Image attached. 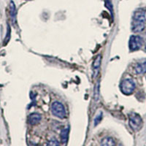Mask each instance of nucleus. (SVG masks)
<instances>
[{"label": "nucleus", "mask_w": 146, "mask_h": 146, "mask_svg": "<svg viewBox=\"0 0 146 146\" xmlns=\"http://www.w3.org/2000/svg\"><path fill=\"white\" fill-rule=\"evenodd\" d=\"M100 64H101V56H98L95 58L94 62V72H96V75L98 73Z\"/></svg>", "instance_id": "nucleus-10"}, {"label": "nucleus", "mask_w": 146, "mask_h": 146, "mask_svg": "<svg viewBox=\"0 0 146 146\" xmlns=\"http://www.w3.org/2000/svg\"><path fill=\"white\" fill-rule=\"evenodd\" d=\"M105 5H106L107 8L109 9L112 15H113V5H112L111 0H105Z\"/></svg>", "instance_id": "nucleus-12"}, {"label": "nucleus", "mask_w": 146, "mask_h": 146, "mask_svg": "<svg viewBox=\"0 0 146 146\" xmlns=\"http://www.w3.org/2000/svg\"><path fill=\"white\" fill-rule=\"evenodd\" d=\"M51 112L53 115L64 119L66 118V111H65L64 107L62 103L58 102H54L51 105Z\"/></svg>", "instance_id": "nucleus-2"}, {"label": "nucleus", "mask_w": 146, "mask_h": 146, "mask_svg": "<svg viewBox=\"0 0 146 146\" xmlns=\"http://www.w3.org/2000/svg\"><path fill=\"white\" fill-rule=\"evenodd\" d=\"M69 131H70L69 127L64 128V129L62 130V132H61V140H62V143L63 144H66V142H67L69 136Z\"/></svg>", "instance_id": "nucleus-8"}, {"label": "nucleus", "mask_w": 146, "mask_h": 146, "mask_svg": "<svg viewBox=\"0 0 146 146\" xmlns=\"http://www.w3.org/2000/svg\"><path fill=\"white\" fill-rule=\"evenodd\" d=\"M120 88L122 93L126 95H129L135 91V83L131 79H125L121 82Z\"/></svg>", "instance_id": "nucleus-3"}, {"label": "nucleus", "mask_w": 146, "mask_h": 146, "mask_svg": "<svg viewBox=\"0 0 146 146\" xmlns=\"http://www.w3.org/2000/svg\"><path fill=\"white\" fill-rule=\"evenodd\" d=\"M10 13H11V17H12V20L13 21L15 22V5H14L13 2H11L10 3Z\"/></svg>", "instance_id": "nucleus-11"}, {"label": "nucleus", "mask_w": 146, "mask_h": 146, "mask_svg": "<svg viewBox=\"0 0 146 146\" xmlns=\"http://www.w3.org/2000/svg\"><path fill=\"white\" fill-rule=\"evenodd\" d=\"M59 143L57 142V140L56 139H51L49 143H48V145H58Z\"/></svg>", "instance_id": "nucleus-14"}, {"label": "nucleus", "mask_w": 146, "mask_h": 146, "mask_svg": "<svg viewBox=\"0 0 146 146\" xmlns=\"http://www.w3.org/2000/svg\"><path fill=\"white\" fill-rule=\"evenodd\" d=\"M101 145L103 146H113L115 145V141L112 138L107 137L102 139V142L101 143Z\"/></svg>", "instance_id": "nucleus-9"}, {"label": "nucleus", "mask_w": 146, "mask_h": 146, "mask_svg": "<svg viewBox=\"0 0 146 146\" xmlns=\"http://www.w3.org/2000/svg\"><path fill=\"white\" fill-rule=\"evenodd\" d=\"M41 120V115L38 113H32L29 115L28 118L29 123L31 125H35L36 123H38Z\"/></svg>", "instance_id": "nucleus-6"}, {"label": "nucleus", "mask_w": 146, "mask_h": 146, "mask_svg": "<svg viewBox=\"0 0 146 146\" xmlns=\"http://www.w3.org/2000/svg\"><path fill=\"white\" fill-rule=\"evenodd\" d=\"M135 70L137 74H143L146 72V60L137 64Z\"/></svg>", "instance_id": "nucleus-7"}, {"label": "nucleus", "mask_w": 146, "mask_h": 146, "mask_svg": "<svg viewBox=\"0 0 146 146\" xmlns=\"http://www.w3.org/2000/svg\"><path fill=\"white\" fill-rule=\"evenodd\" d=\"M129 125L131 129L135 131L140 129L143 125V120L141 117L137 113H131L129 115Z\"/></svg>", "instance_id": "nucleus-4"}, {"label": "nucleus", "mask_w": 146, "mask_h": 146, "mask_svg": "<svg viewBox=\"0 0 146 146\" xmlns=\"http://www.w3.org/2000/svg\"><path fill=\"white\" fill-rule=\"evenodd\" d=\"M145 50H146V47H145Z\"/></svg>", "instance_id": "nucleus-15"}, {"label": "nucleus", "mask_w": 146, "mask_h": 146, "mask_svg": "<svg viewBox=\"0 0 146 146\" xmlns=\"http://www.w3.org/2000/svg\"><path fill=\"white\" fill-rule=\"evenodd\" d=\"M145 12L139 9L134 13L131 23V29L134 32H141L145 28Z\"/></svg>", "instance_id": "nucleus-1"}, {"label": "nucleus", "mask_w": 146, "mask_h": 146, "mask_svg": "<svg viewBox=\"0 0 146 146\" xmlns=\"http://www.w3.org/2000/svg\"><path fill=\"white\" fill-rule=\"evenodd\" d=\"M102 113H100L96 115V117L94 119V126H96V125H98L100 123V122L102 120Z\"/></svg>", "instance_id": "nucleus-13"}, {"label": "nucleus", "mask_w": 146, "mask_h": 146, "mask_svg": "<svg viewBox=\"0 0 146 146\" xmlns=\"http://www.w3.org/2000/svg\"><path fill=\"white\" fill-rule=\"evenodd\" d=\"M143 45V38L141 36H136V35H132L129 39V49L131 51H135V50H139Z\"/></svg>", "instance_id": "nucleus-5"}]
</instances>
